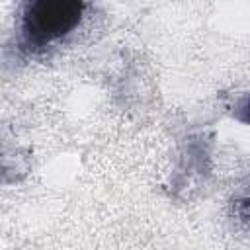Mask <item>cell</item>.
<instances>
[{
    "label": "cell",
    "instance_id": "obj_1",
    "mask_svg": "<svg viewBox=\"0 0 250 250\" xmlns=\"http://www.w3.org/2000/svg\"><path fill=\"white\" fill-rule=\"evenodd\" d=\"M84 4L74 0H35L23 10L21 31L29 47H45L70 33L82 18Z\"/></svg>",
    "mask_w": 250,
    "mask_h": 250
}]
</instances>
